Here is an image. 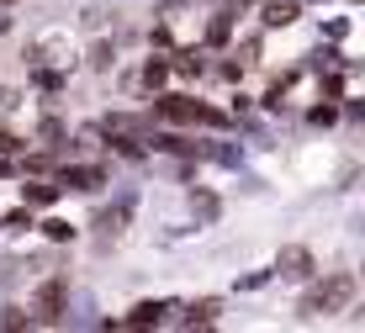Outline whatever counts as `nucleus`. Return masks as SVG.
I'll list each match as a JSON object with an SVG mask.
<instances>
[{
	"label": "nucleus",
	"instance_id": "f257e3e1",
	"mask_svg": "<svg viewBox=\"0 0 365 333\" xmlns=\"http://www.w3.org/2000/svg\"><path fill=\"white\" fill-rule=\"evenodd\" d=\"M355 275H349V270H334L329 280H323V286H312L307 291V297H302V307H297V312L302 317H329V312H344V307L349 302H355Z\"/></svg>",
	"mask_w": 365,
	"mask_h": 333
},
{
	"label": "nucleus",
	"instance_id": "f03ea898",
	"mask_svg": "<svg viewBox=\"0 0 365 333\" xmlns=\"http://www.w3.org/2000/svg\"><path fill=\"white\" fill-rule=\"evenodd\" d=\"M159 111L175 117V122H207V127H222V122H228L222 111L201 106V101H191V96H165V101H159Z\"/></svg>",
	"mask_w": 365,
	"mask_h": 333
},
{
	"label": "nucleus",
	"instance_id": "7ed1b4c3",
	"mask_svg": "<svg viewBox=\"0 0 365 333\" xmlns=\"http://www.w3.org/2000/svg\"><path fill=\"white\" fill-rule=\"evenodd\" d=\"M64 280H48L43 291H37V302H32V312H37V323H58V312H64Z\"/></svg>",
	"mask_w": 365,
	"mask_h": 333
},
{
	"label": "nucleus",
	"instance_id": "20e7f679",
	"mask_svg": "<svg viewBox=\"0 0 365 333\" xmlns=\"http://www.w3.org/2000/svg\"><path fill=\"white\" fill-rule=\"evenodd\" d=\"M275 275H286V280H307V275H312V254L302 249V243H286L281 260H275Z\"/></svg>",
	"mask_w": 365,
	"mask_h": 333
},
{
	"label": "nucleus",
	"instance_id": "39448f33",
	"mask_svg": "<svg viewBox=\"0 0 365 333\" xmlns=\"http://www.w3.org/2000/svg\"><path fill=\"white\" fill-rule=\"evenodd\" d=\"M58 185H74V190H101L106 185V170H64Z\"/></svg>",
	"mask_w": 365,
	"mask_h": 333
},
{
	"label": "nucleus",
	"instance_id": "423d86ee",
	"mask_svg": "<svg viewBox=\"0 0 365 333\" xmlns=\"http://www.w3.org/2000/svg\"><path fill=\"white\" fill-rule=\"evenodd\" d=\"M297 16H302L297 0H265V21L270 27H286V21H297Z\"/></svg>",
	"mask_w": 365,
	"mask_h": 333
},
{
	"label": "nucleus",
	"instance_id": "0eeeda50",
	"mask_svg": "<svg viewBox=\"0 0 365 333\" xmlns=\"http://www.w3.org/2000/svg\"><path fill=\"white\" fill-rule=\"evenodd\" d=\"M159 317H165V302H138L128 312V328H148V323H159Z\"/></svg>",
	"mask_w": 365,
	"mask_h": 333
},
{
	"label": "nucleus",
	"instance_id": "6e6552de",
	"mask_svg": "<svg viewBox=\"0 0 365 333\" xmlns=\"http://www.w3.org/2000/svg\"><path fill=\"white\" fill-rule=\"evenodd\" d=\"M217 312H222L217 302H191V312H185V328H207V323H217Z\"/></svg>",
	"mask_w": 365,
	"mask_h": 333
},
{
	"label": "nucleus",
	"instance_id": "1a4fd4ad",
	"mask_svg": "<svg viewBox=\"0 0 365 333\" xmlns=\"http://www.w3.org/2000/svg\"><path fill=\"white\" fill-rule=\"evenodd\" d=\"M58 190H64V185H32V190H27V201H37V207H48V201H53Z\"/></svg>",
	"mask_w": 365,
	"mask_h": 333
},
{
	"label": "nucleus",
	"instance_id": "9d476101",
	"mask_svg": "<svg viewBox=\"0 0 365 333\" xmlns=\"http://www.w3.org/2000/svg\"><path fill=\"white\" fill-rule=\"evenodd\" d=\"M207 43H228V16H217V21L207 27Z\"/></svg>",
	"mask_w": 365,
	"mask_h": 333
},
{
	"label": "nucleus",
	"instance_id": "9b49d317",
	"mask_svg": "<svg viewBox=\"0 0 365 333\" xmlns=\"http://www.w3.org/2000/svg\"><path fill=\"white\" fill-rule=\"evenodd\" d=\"M175 69H180V74H201V58L196 53H180V58H175Z\"/></svg>",
	"mask_w": 365,
	"mask_h": 333
},
{
	"label": "nucleus",
	"instance_id": "f8f14e48",
	"mask_svg": "<svg viewBox=\"0 0 365 333\" xmlns=\"http://www.w3.org/2000/svg\"><path fill=\"white\" fill-rule=\"evenodd\" d=\"M165 74H170V63H148L143 80H148V85H165Z\"/></svg>",
	"mask_w": 365,
	"mask_h": 333
},
{
	"label": "nucleus",
	"instance_id": "ddd939ff",
	"mask_svg": "<svg viewBox=\"0 0 365 333\" xmlns=\"http://www.w3.org/2000/svg\"><path fill=\"white\" fill-rule=\"evenodd\" d=\"M43 227H48V238H53V243H64V238L74 233V227H69V222H43Z\"/></svg>",
	"mask_w": 365,
	"mask_h": 333
},
{
	"label": "nucleus",
	"instance_id": "4468645a",
	"mask_svg": "<svg viewBox=\"0 0 365 333\" xmlns=\"http://www.w3.org/2000/svg\"><path fill=\"white\" fill-rule=\"evenodd\" d=\"M0 6H11V0H0Z\"/></svg>",
	"mask_w": 365,
	"mask_h": 333
}]
</instances>
